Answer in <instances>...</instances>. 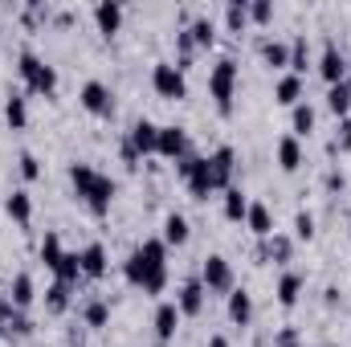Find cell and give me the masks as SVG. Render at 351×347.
<instances>
[{
    "label": "cell",
    "instance_id": "11",
    "mask_svg": "<svg viewBox=\"0 0 351 347\" xmlns=\"http://www.w3.org/2000/svg\"><path fill=\"white\" fill-rule=\"evenodd\" d=\"M127 143L135 147V156H139V160H143V156H156L160 123H152V119H135V123H131V131H127Z\"/></svg>",
    "mask_w": 351,
    "mask_h": 347
},
{
    "label": "cell",
    "instance_id": "31",
    "mask_svg": "<svg viewBox=\"0 0 351 347\" xmlns=\"http://www.w3.org/2000/svg\"><path fill=\"white\" fill-rule=\"evenodd\" d=\"M225 29L229 33H245L250 29V0H229L225 4Z\"/></svg>",
    "mask_w": 351,
    "mask_h": 347
},
{
    "label": "cell",
    "instance_id": "12",
    "mask_svg": "<svg viewBox=\"0 0 351 347\" xmlns=\"http://www.w3.org/2000/svg\"><path fill=\"white\" fill-rule=\"evenodd\" d=\"M156 156H164V160H184L188 156V131L184 127H176V123H168V127H160V143H156Z\"/></svg>",
    "mask_w": 351,
    "mask_h": 347
},
{
    "label": "cell",
    "instance_id": "38",
    "mask_svg": "<svg viewBox=\"0 0 351 347\" xmlns=\"http://www.w3.org/2000/svg\"><path fill=\"white\" fill-rule=\"evenodd\" d=\"M294 237H298V241H311V237H315V213H311V208H298V217H294Z\"/></svg>",
    "mask_w": 351,
    "mask_h": 347
},
{
    "label": "cell",
    "instance_id": "19",
    "mask_svg": "<svg viewBox=\"0 0 351 347\" xmlns=\"http://www.w3.org/2000/svg\"><path fill=\"white\" fill-rule=\"evenodd\" d=\"M78 258H82V278H106L110 258H106V246H102V241H90Z\"/></svg>",
    "mask_w": 351,
    "mask_h": 347
},
{
    "label": "cell",
    "instance_id": "36",
    "mask_svg": "<svg viewBox=\"0 0 351 347\" xmlns=\"http://www.w3.org/2000/svg\"><path fill=\"white\" fill-rule=\"evenodd\" d=\"M306 66H311V45H306V37H294L290 41V74H306Z\"/></svg>",
    "mask_w": 351,
    "mask_h": 347
},
{
    "label": "cell",
    "instance_id": "47",
    "mask_svg": "<svg viewBox=\"0 0 351 347\" xmlns=\"http://www.w3.org/2000/svg\"><path fill=\"white\" fill-rule=\"evenodd\" d=\"M208 347H233V344H229L225 335H213V339H208Z\"/></svg>",
    "mask_w": 351,
    "mask_h": 347
},
{
    "label": "cell",
    "instance_id": "3",
    "mask_svg": "<svg viewBox=\"0 0 351 347\" xmlns=\"http://www.w3.org/2000/svg\"><path fill=\"white\" fill-rule=\"evenodd\" d=\"M16 74H21V82H25L29 94L53 98V90H58V70H53L49 62H41L33 49H21V58H16Z\"/></svg>",
    "mask_w": 351,
    "mask_h": 347
},
{
    "label": "cell",
    "instance_id": "35",
    "mask_svg": "<svg viewBox=\"0 0 351 347\" xmlns=\"http://www.w3.org/2000/svg\"><path fill=\"white\" fill-rule=\"evenodd\" d=\"M53 274H58V282H66V286H78V278H82V258L66 250V258L58 261V270H53Z\"/></svg>",
    "mask_w": 351,
    "mask_h": 347
},
{
    "label": "cell",
    "instance_id": "21",
    "mask_svg": "<svg viewBox=\"0 0 351 347\" xmlns=\"http://www.w3.org/2000/svg\"><path fill=\"white\" fill-rule=\"evenodd\" d=\"M33 298H37L33 274H29V270H21V274L12 278V286H8V302H12L16 311H29V307H33Z\"/></svg>",
    "mask_w": 351,
    "mask_h": 347
},
{
    "label": "cell",
    "instance_id": "48",
    "mask_svg": "<svg viewBox=\"0 0 351 347\" xmlns=\"http://www.w3.org/2000/svg\"><path fill=\"white\" fill-rule=\"evenodd\" d=\"M348 78H351V58H348Z\"/></svg>",
    "mask_w": 351,
    "mask_h": 347
},
{
    "label": "cell",
    "instance_id": "9",
    "mask_svg": "<svg viewBox=\"0 0 351 347\" xmlns=\"http://www.w3.org/2000/svg\"><path fill=\"white\" fill-rule=\"evenodd\" d=\"M208 168H213V184H217V192H229L233 188V172H237V152L225 143V147H217L213 156H208Z\"/></svg>",
    "mask_w": 351,
    "mask_h": 347
},
{
    "label": "cell",
    "instance_id": "44",
    "mask_svg": "<svg viewBox=\"0 0 351 347\" xmlns=\"http://www.w3.org/2000/svg\"><path fill=\"white\" fill-rule=\"evenodd\" d=\"M323 184H327V192H343L348 188V176L339 172V168H331V172L323 176Z\"/></svg>",
    "mask_w": 351,
    "mask_h": 347
},
{
    "label": "cell",
    "instance_id": "22",
    "mask_svg": "<svg viewBox=\"0 0 351 347\" xmlns=\"http://www.w3.org/2000/svg\"><path fill=\"white\" fill-rule=\"evenodd\" d=\"M258 53H262V62L269 70H290V45H286V41L262 37V41H258Z\"/></svg>",
    "mask_w": 351,
    "mask_h": 347
},
{
    "label": "cell",
    "instance_id": "45",
    "mask_svg": "<svg viewBox=\"0 0 351 347\" xmlns=\"http://www.w3.org/2000/svg\"><path fill=\"white\" fill-rule=\"evenodd\" d=\"M274 347H298V331H294V327H282V331L274 335Z\"/></svg>",
    "mask_w": 351,
    "mask_h": 347
},
{
    "label": "cell",
    "instance_id": "1",
    "mask_svg": "<svg viewBox=\"0 0 351 347\" xmlns=\"http://www.w3.org/2000/svg\"><path fill=\"white\" fill-rule=\"evenodd\" d=\"M123 274H127V282L135 286V290H143V294H164V286H168V246L160 241V237H147V241H139L127 261H123Z\"/></svg>",
    "mask_w": 351,
    "mask_h": 347
},
{
    "label": "cell",
    "instance_id": "27",
    "mask_svg": "<svg viewBox=\"0 0 351 347\" xmlns=\"http://www.w3.org/2000/svg\"><path fill=\"white\" fill-rule=\"evenodd\" d=\"M327 110H331L335 119H348L351 115V78L335 82V86H327Z\"/></svg>",
    "mask_w": 351,
    "mask_h": 347
},
{
    "label": "cell",
    "instance_id": "23",
    "mask_svg": "<svg viewBox=\"0 0 351 347\" xmlns=\"http://www.w3.org/2000/svg\"><path fill=\"white\" fill-rule=\"evenodd\" d=\"M290 254H294V241H290L286 233H278V229H274V237H265L262 250H258V258L262 261H278V265H286Z\"/></svg>",
    "mask_w": 351,
    "mask_h": 347
},
{
    "label": "cell",
    "instance_id": "18",
    "mask_svg": "<svg viewBox=\"0 0 351 347\" xmlns=\"http://www.w3.org/2000/svg\"><path fill=\"white\" fill-rule=\"evenodd\" d=\"M180 319H184V315H180V307H176V302H160V307H156V339H160V347L176 339Z\"/></svg>",
    "mask_w": 351,
    "mask_h": 347
},
{
    "label": "cell",
    "instance_id": "5",
    "mask_svg": "<svg viewBox=\"0 0 351 347\" xmlns=\"http://www.w3.org/2000/svg\"><path fill=\"white\" fill-rule=\"evenodd\" d=\"M176 172L180 180L188 184V192H192V200H208L213 192H217V184H213V168H208V156H184V160H176Z\"/></svg>",
    "mask_w": 351,
    "mask_h": 347
},
{
    "label": "cell",
    "instance_id": "42",
    "mask_svg": "<svg viewBox=\"0 0 351 347\" xmlns=\"http://www.w3.org/2000/svg\"><path fill=\"white\" fill-rule=\"evenodd\" d=\"M4 331H8V335H29V331H33V323L25 319V311H12V319L4 323Z\"/></svg>",
    "mask_w": 351,
    "mask_h": 347
},
{
    "label": "cell",
    "instance_id": "16",
    "mask_svg": "<svg viewBox=\"0 0 351 347\" xmlns=\"http://www.w3.org/2000/svg\"><path fill=\"white\" fill-rule=\"evenodd\" d=\"M204 282L200 278H188L184 286H180V294H176V307H180V315H200L204 311Z\"/></svg>",
    "mask_w": 351,
    "mask_h": 347
},
{
    "label": "cell",
    "instance_id": "8",
    "mask_svg": "<svg viewBox=\"0 0 351 347\" xmlns=\"http://www.w3.org/2000/svg\"><path fill=\"white\" fill-rule=\"evenodd\" d=\"M78 102L86 106L90 115H98V119H110L114 115V90L106 86V82H98V78H90L86 86H82Z\"/></svg>",
    "mask_w": 351,
    "mask_h": 347
},
{
    "label": "cell",
    "instance_id": "25",
    "mask_svg": "<svg viewBox=\"0 0 351 347\" xmlns=\"http://www.w3.org/2000/svg\"><path fill=\"white\" fill-rule=\"evenodd\" d=\"M278 168L282 172H298L302 168V139H294V135L278 139Z\"/></svg>",
    "mask_w": 351,
    "mask_h": 347
},
{
    "label": "cell",
    "instance_id": "32",
    "mask_svg": "<svg viewBox=\"0 0 351 347\" xmlns=\"http://www.w3.org/2000/svg\"><path fill=\"white\" fill-rule=\"evenodd\" d=\"M70 290H74V286L53 282V286L45 290V311H49V315H66V311H70Z\"/></svg>",
    "mask_w": 351,
    "mask_h": 347
},
{
    "label": "cell",
    "instance_id": "43",
    "mask_svg": "<svg viewBox=\"0 0 351 347\" xmlns=\"http://www.w3.org/2000/svg\"><path fill=\"white\" fill-rule=\"evenodd\" d=\"M41 21H49V4H41V0H33V4L25 8V25H41Z\"/></svg>",
    "mask_w": 351,
    "mask_h": 347
},
{
    "label": "cell",
    "instance_id": "24",
    "mask_svg": "<svg viewBox=\"0 0 351 347\" xmlns=\"http://www.w3.org/2000/svg\"><path fill=\"white\" fill-rule=\"evenodd\" d=\"M274 102H278V106H298V102H302V78L286 70V74L274 82Z\"/></svg>",
    "mask_w": 351,
    "mask_h": 347
},
{
    "label": "cell",
    "instance_id": "29",
    "mask_svg": "<svg viewBox=\"0 0 351 347\" xmlns=\"http://www.w3.org/2000/svg\"><path fill=\"white\" fill-rule=\"evenodd\" d=\"M311 131H315V106L302 98L298 106H290V135L302 139V135H311Z\"/></svg>",
    "mask_w": 351,
    "mask_h": 347
},
{
    "label": "cell",
    "instance_id": "37",
    "mask_svg": "<svg viewBox=\"0 0 351 347\" xmlns=\"http://www.w3.org/2000/svg\"><path fill=\"white\" fill-rule=\"evenodd\" d=\"M62 258H66L62 237H58V233H45V241H41V261H45V270H58V261Z\"/></svg>",
    "mask_w": 351,
    "mask_h": 347
},
{
    "label": "cell",
    "instance_id": "10",
    "mask_svg": "<svg viewBox=\"0 0 351 347\" xmlns=\"http://www.w3.org/2000/svg\"><path fill=\"white\" fill-rule=\"evenodd\" d=\"M319 74H323V82H327V86H335V82H343V78H348V53H343L335 41H327V45H323V53H319Z\"/></svg>",
    "mask_w": 351,
    "mask_h": 347
},
{
    "label": "cell",
    "instance_id": "49",
    "mask_svg": "<svg viewBox=\"0 0 351 347\" xmlns=\"http://www.w3.org/2000/svg\"><path fill=\"white\" fill-rule=\"evenodd\" d=\"M348 237H351V225H348Z\"/></svg>",
    "mask_w": 351,
    "mask_h": 347
},
{
    "label": "cell",
    "instance_id": "17",
    "mask_svg": "<svg viewBox=\"0 0 351 347\" xmlns=\"http://www.w3.org/2000/svg\"><path fill=\"white\" fill-rule=\"evenodd\" d=\"M250 319H254V294L245 286H233L229 290V323L233 327H250Z\"/></svg>",
    "mask_w": 351,
    "mask_h": 347
},
{
    "label": "cell",
    "instance_id": "28",
    "mask_svg": "<svg viewBox=\"0 0 351 347\" xmlns=\"http://www.w3.org/2000/svg\"><path fill=\"white\" fill-rule=\"evenodd\" d=\"M4 123H8L12 131H25V127H29V106H25V94H16V90H12V94L4 98Z\"/></svg>",
    "mask_w": 351,
    "mask_h": 347
},
{
    "label": "cell",
    "instance_id": "6",
    "mask_svg": "<svg viewBox=\"0 0 351 347\" xmlns=\"http://www.w3.org/2000/svg\"><path fill=\"white\" fill-rule=\"evenodd\" d=\"M152 86H156L160 98L180 102V98L188 94V78H184V70H180L176 62H156V66H152Z\"/></svg>",
    "mask_w": 351,
    "mask_h": 347
},
{
    "label": "cell",
    "instance_id": "7",
    "mask_svg": "<svg viewBox=\"0 0 351 347\" xmlns=\"http://www.w3.org/2000/svg\"><path fill=\"white\" fill-rule=\"evenodd\" d=\"M200 282H204L208 294H229V290H233V265H229V258L208 254L204 265H200Z\"/></svg>",
    "mask_w": 351,
    "mask_h": 347
},
{
    "label": "cell",
    "instance_id": "26",
    "mask_svg": "<svg viewBox=\"0 0 351 347\" xmlns=\"http://www.w3.org/2000/svg\"><path fill=\"white\" fill-rule=\"evenodd\" d=\"M188 237H192L188 217H184V213H168V217H164V237H160V241H164V246H184Z\"/></svg>",
    "mask_w": 351,
    "mask_h": 347
},
{
    "label": "cell",
    "instance_id": "30",
    "mask_svg": "<svg viewBox=\"0 0 351 347\" xmlns=\"http://www.w3.org/2000/svg\"><path fill=\"white\" fill-rule=\"evenodd\" d=\"M221 213H225V221L241 225V221H245V213H250V196H245L241 188H229V192H225V204H221Z\"/></svg>",
    "mask_w": 351,
    "mask_h": 347
},
{
    "label": "cell",
    "instance_id": "40",
    "mask_svg": "<svg viewBox=\"0 0 351 347\" xmlns=\"http://www.w3.org/2000/svg\"><path fill=\"white\" fill-rule=\"evenodd\" d=\"M335 152H351V115L339 123V131H335V139H331V156Z\"/></svg>",
    "mask_w": 351,
    "mask_h": 347
},
{
    "label": "cell",
    "instance_id": "20",
    "mask_svg": "<svg viewBox=\"0 0 351 347\" xmlns=\"http://www.w3.org/2000/svg\"><path fill=\"white\" fill-rule=\"evenodd\" d=\"M245 229L254 233V237H274V213H269V204L262 200H250V213H245Z\"/></svg>",
    "mask_w": 351,
    "mask_h": 347
},
{
    "label": "cell",
    "instance_id": "2",
    "mask_svg": "<svg viewBox=\"0 0 351 347\" xmlns=\"http://www.w3.org/2000/svg\"><path fill=\"white\" fill-rule=\"evenodd\" d=\"M70 184H74L78 200L86 204L94 217H106L110 213V200L119 192V184L110 176H102L98 168H90V164H70Z\"/></svg>",
    "mask_w": 351,
    "mask_h": 347
},
{
    "label": "cell",
    "instance_id": "46",
    "mask_svg": "<svg viewBox=\"0 0 351 347\" xmlns=\"http://www.w3.org/2000/svg\"><path fill=\"white\" fill-rule=\"evenodd\" d=\"M12 311H16V307L8 302V294H0V327H4L8 319H12Z\"/></svg>",
    "mask_w": 351,
    "mask_h": 347
},
{
    "label": "cell",
    "instance_id": "41",
    "mask_svg": "<svg viewBox=\"0 0 351 347\" xmlns=\"http://www.w3.org/2000/svg\"><path fill=\"white\" fill-rule=\"evenodd\" d=\"M250 21H254V25H269V21H274V4H269V0H254V4H250Z\"/></svg>",
    "mask_w": 351,
    "mask_h": 347
},
{
    "label": "cell",
    "instance_id": "39",
    "mask_svg": "<svg viewBox=\"0 0 351 347\" xmlns=\"http://www.w3.org/2000/svg\"><path fill=\"white\" fill-rule=\"evenodd\" d=\"M16 172L25 176V180H41V160H37L33 152H21V156H16Z\"/></svg>",
    "mask_w": 351,
    "mask_h": 347
},
{
    "label": "cell",
    "instance_id": "13",
    "mask_svg": "<svg viewBox=\"0 0 351 347\" xmlns=\"http://www.w3.org/2000/svg\"><path fill=\"white\" fill-rule=\"evenodd\" d=\"M94 25H98L102 37H114L123 29V4L119 0H98L94 4Z\"/></svg>",
    "mask_w": 351,
    "mask_h": 347
},
{
    "label": "cell",
    "instance_id": "15",
    "mask_svg": "<svg viewBox=\"0 0 351 347\" xmlns=\"http://www.w3.org/2000/svg\"><path fill=\"white\" fill-rule=\"evenodd\" d=\"M302 290H306V274L302 270H286L282 278H278V307H294L298 298H302Z\"/></svg>",
    "mask_w": 351,
    "mask_h": 347
},
{
    "label": "cell",
    "instance_id": "33",
    "mask_svg": "<svg viewBox=\"0 0 351 347\" xmlns=\"http://www.w3.org/2000/svg\"><path fill=\"white\" fill-rule=\"evenodd\" d=\"M188 33H192L196 49H208V45L217 41V25H213V16H196V21L188 25Z\"/></svg>",
    "mask_w": 351,
    "mask_h": 347
},
{
    "label": "cell",
    "instance_id": "4",
    "mask_svg": "<svg viewBox=\"0 0 351 347\" xmlns=\"http://www.w3.org/2000/svg\"><path fill=\"white\" fill-rule=\"evenodd\" d=\"M237 78H241V70H237V62L233 58H221L213 70H208V94H213V102H217V110L229 119L233 115V94H237Z\"/></svg>",
    "mask_w": 351,
    "mask_h": 347
},
{
    "label": "cell",
    "instance_id": "34",
    "mask_svg": "<svg viewBox=\"0 0 351 347\" xmlns=\"http://www.w3.org/2000/svg\"><path fill=\"white\" fill-rule=\"evenodd\" d=\"M82 319H86V327H94V331L106 327L110 323V302L106 298H90L86 307H82Z\"/></svg>",
    "mask_w": 351,
    "mask_h": 347
},
{
    "label": "cell",
    "instance_id": "14",
    "mask_svg": "<svg viewBox=\"0 0 351 347\" xmlns=\"http://www.w3.org/2000/svg\"><path fill=\"white\" fill-rule=\"evenodd\" d=\"M4 213H8V221H16L21 229H29V221H33V196H29L25 188H12V192L4 196Z\"/></svg>",
    "mask_w": 351,
    "mask_h": 347
}]
</instances>
